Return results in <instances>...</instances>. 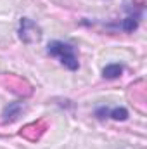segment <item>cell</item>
<instances>
[{
	"mask_svg": "<svg viewBox=\"0 0 147 149\" xmlns=\"http://www.w3.org/2000/svg\"><path fill=\"white\" fill-rule=\"evenodd\" d=\"M47 54L50 57H55L66 70L76 71L80 68V61H78V54L71 43L68 42H61V40H52L47 45Z\"/></svg>",
	"mask_w": 147,
	"mask_h": 149,
	"instance_id": "1",
	"label": "cell"
},
{
	"mask_svg": "<svg viewBox=\"0 0 147 149\" xmlns=\"http://www.w3.org/2000/svg\"><path fill=\"white\" fill-rule=\"evenodd\" d=\"M40 28L37 24L28 19V17H23L21 19V26H19V38L24 42V43H31L33 40H38L40 38Z\"/></svg>",
	"mask_w": 147,
	"mask_h": 149,
	"instance_id": "2",
	"label": "cell"
},
{
	"mask_svg": "<svg viewBox=\"0 0 147 149\" xmlns=\"http://www.w3.org/2000/svg\"><path fill=\"white\" fill-rule=\"evenodd\" d=\"M95 116L99 120H104V118H111V120H116V121H125L128 118V111L125 108H106V106H101L95 109Z\"/></svg>",
	"mask_w": 147,
	"mask_h": 149,
	"instance_id": "3",
	"label": "cell"
},
{
	"mask_svg": "<svg viewBox=\"0 0 147 149\" xmlns=\"http://www.w3.org/2000/svg\"><path fill=\"white\" fill-rule=\"evenodd\" d=\"M123 74V66L119 64V63H111L107 64L104 70H102V76L106 78V80H116V78H119Z\"/></svg>",
	"mask_w": 147,
	"mask_h": 149,
	"instance_id": "4",
	"label": "cell"
},
{
	"mask_svg": "<svg viewBox=\"0 0 147 149\" xmlns=\"http://www.w3.org/2000/svg\"><path fill=\"white\" fill-rule=\"evenodd\" d=\"M19 113H21V104L19 102H10L7 108H5V111H3V121L7 123V121H14L17 116H19Z\"/></svg>",
	"mask_w": 147,
	"mask_h": 149,
	"instance_id": "5",
	"label": "cell"
},
{
	"mask_svg": "<svg viewBox=\"0 0 147 149\" xmlns=\"http://www.w3.org/2000/svg\"><path fill=\"white\" fill-rule=\"evenodd\" d=\"M139 21H140V14H130L128 17L123 19V23H121V30L126 31V33H130V31H133V30L139 26Z\"/></svg>",
	"mask_w": 147,
	"mask_h": 149,
	"instance_id": "6",
	"label": "cell"
}]
</instances>
